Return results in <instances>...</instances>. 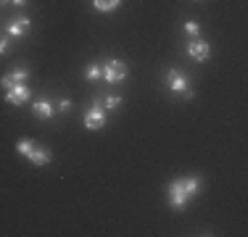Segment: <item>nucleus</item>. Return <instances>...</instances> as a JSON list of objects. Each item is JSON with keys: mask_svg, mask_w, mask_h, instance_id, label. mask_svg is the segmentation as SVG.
Masks as SVG:
<instances>
[{"mask_svg": "<svg viewBox=\"0 0 248 237\" xmlns=\"http://www.w3.org/2000/svg\"><path fill=\"white\" fill-rule=\"evenodd\" d=\"M167 190H169V203H172V208L180 211V208H185L187 200L196 198L201 193V177H182V179H174Z\"/></svg>", "mask_w": 248, "mask_h": 237, "instance_id": "f257e3e1", "label": "nucleus"}, {"mask_svg": "<svg viewBox=\"0 0 248 237\" xmlns=\"http://www.w3.org/2000/svg\"><path fill=\"white\" fill-rule=\"evenodd\" d=\"M167 85H169V90L177 92V95H182V98H193V87H190L187 76L182 74L180 69H169L167 71Z\"/></svg>", "mask_w": 248, "mask_h": 237, "instance_id": "f03ea898", "label": "nucleus"}, {"mask_svg": "<svg viewBox=\"0 0 248 237\" xmlns=\"http://www.w3.org/2000/svg\"><path fill=\"white\" fill-rule=\"evenodd\" d=\"M127 74H129V69H127V63L119 61V58H114V61H108L103 66V79L108 82V85H116V82H124L127 79Z\"/></svg>", "mask_w": 248, "mask_h": 237, "instance_id": "7ed1b4c3", "label": "nucleus"}, {"mask_svg": "<svg viewBox=\"0 0 248 237\" xmlns=\"http://www.w3.org/2000/svg\"><path fill=\"white\" fill-rule=\"evenodd\" d=\"M100 127H106V111L100 108V100H95V105L85 114V129L95 132V129H100Z\"/></svg>", "mask_w": 248, "mask_h": 237, "instance_id": "20e7f679", "label": "nucleus"}, {"mask_svg": "<svg viewBox=\"0 0 248 237\" xmlns=\"http://www.w3.org/2000/svg\"><path fill=\"white\" fill-rule=\"evenodd\" d=\"M27 79H29L27 69H14V71H8L5 76H0V87H3V90H11V87H16V85H24Z\"/></svg>", "mask_w": 248, "mask_h": 237, "instance_id": "39448f33", "label": "nucleus"}, {"mask_svg": "<svg viewBox=\"0 0 248 237\" xmlns=\"http://www.w3.org/2000/svg\"><path fill=\"white\" fill-rule=\"evenodd\" d=\"M29 87L27 85H16V87H11V90H5V103H11V105H24L27 100H29Z\"/></svg>", "mask_w": 248, "mask_h": 237, "instance_id": "423d86ee", "label": "nucleus"}, {"mask_svg": "<svg viewBox=\"0 0 248 237\" xmlns=\"http://www.w3.org/2000/svg\"><path fill=\"white\" fill-rule=\"evenodd\" d=\"M187 56H190V58H196V61H206V58L211 56V45L206 43V40L196 37L190 45H187Z\"/></svg>", "mask_w": 248, "mask_h": 237, "instance_id": "0eeeda50", "label": "nucleus"}, {"mask_svg": "<svg viewBox=\"0 0 248 237\" xmlns=\"http://www.w3.org/2000/svg\"><path fill=\"white\" fill-rule=\"evenodd\" d=\"M29 161H32L34 166H48L50 163V158H53V153L48 150L45 145H40V142H34V148L29 150Z\"/></svg>", "mask_w": 248, "mask_h": 237, "instance_id": "6e6552de", "label": "nucleus"}, {"mask_svg": "<svg viewBox=\"0 0 248 237\" xmlns=\"http://www.w3.org/2000/svg\"><path fill=\"white\" fill-rule=\"evenodd\" d=\"M5 32H8L11 37H24L29 32V19H11L5 24Z\"/></svg>", "mask_w": 248, "mask_h": 237, "instance_id": "1a4fd4ad", "label": "nucleus"}, {"mask_svg": "<svg viewBox=\"0 0 248 237\" xmlns=\"http://www.w3.org/2000/svg\"><path fill=\"white\" fill-rule=\"evenodd\" d=\"M32 111H34V116H40V118H53V103L50 100H37V103L32 105Z\"/></svg>", "mask_w": 248, "mask_h": 237, "instance_id": "9d476101", "label": "nucleus"}, {"mask_svg": "<svg viewBox=\"0 0 248 237\" xmlns=\"http://www.w3.org/2000/svg\"><path fill=\"white\" fill-rule=\"evenodd\" d=\"M93 5L100 14H111V11H116L122 5V0H93Z\"/></svg>", "mask_w": 248, "mask_h": 237, "instance_id": "9b49d317", "label": "nucleus"}, {"mask_svg": "<svg viewBox=\"0 0 248 237\" xmlns=\"http://www.w3.org/2000/svg\"><path fill=\"white\" fill-rule=\"evenodd\" d=\"M85 79H87V82L103 79V66H100V63H90V66H87V71H85Z\"/></svg>", "mask_w": 248, "mask_h": 237, "instance_id": "f8f14e48", "label": "nucleus"}, {"mask_svg": "<svg viewBox=\"0 0 248 237\" xmlns=\"http://www.w3.org/2000/svg\"><path fill=\"white\" fill-rule=\"evenodd\" d=\"M32 148H34V140H29V137L16 142V150H19V156H29V150H32Z\"/></svg>", "mask_w": 248, "mask_h": 237, "instance_id": "ddd939ff", "label": "nucleus"}, {"mask_svg": "<svg viewBox=\"0 0 248 237\" xmlns=\"http://www.w3.org/2000/svg\"><path fill=\"white\" fill-rule=\"evenodd\" d=\"M100 103L106 105V111H114V108H119V105H122V98H119V95H108V98L100 100Z\"/></svg>", "mask_w": 248, "mask_h": 237, "instance_id": "4468645a", "label": "nucleus"}, {"mask_svg": "<svg viewBox=\"0 0 248 237\" xmlns=\"http://www.w3.org/2000/svg\"><path fill=\"white\" fill-rule=\"evenodd\" d=\"M185 34H190V37H198V34H201L198 21H185Z\"/></svg>", "mask_w": 248, "mask_h": 237, "instance_id": "2eb2a0df", "label": "nucleus"}, {"mask_svg": "<svg viewBox=\"0 0 248 237\" xmlns=\"http://www.w3.org/2000/svg\"><path fill=\"white\" fill-rule=\"evenodd\" d=\"M8 53V37H0V56Z\"/></svg>", "mask_w": 248, "mask_h": 237, "instance_id": "dca6fc26", "label": "nucleus"}, {"mask_svg": "<svg viewBox=\"0 0 248 237\" xmlns=\"http://www.w3.org/2000/svg\"><path fill=\"white\" fill-rule=\"evenodd\" d=\"M58 108H61V111H69V108H72V100H61V103H58Z\"/></svg>", "mask_w": 248, "mask_h": 237, "instance_id": "f3484780", "label": "nucleus"}, {"mask_svg": "<svg viewBox=\"0 0 248 237\" xmlns=\"http://www.w3.org/2000/svg\"><path fill=\"white\" fill-rule=\"evenodd\" d=\"M11 3H14V5H19V8H21V5L27 3V0H11Z\"/></svg>", "mask_w": 248, "mask_h": 237, "instance_id": "a211bd4d", "label": "nucleus"}, {"mask_svg": "<svg viewBox=\"0 0 248 237\" xmlns=\"http://www.w3.org/2000/svg\"><path fill=\"white\" fill-rule=\"evenodd\" d=\"M5 3H11V0H0V8H3V5H5Z\"/></svg>", "mask_w": 248, "mask_h": 237, "instance_id": "6ab92c4d", "label": "nucleus"}]
</instances>
